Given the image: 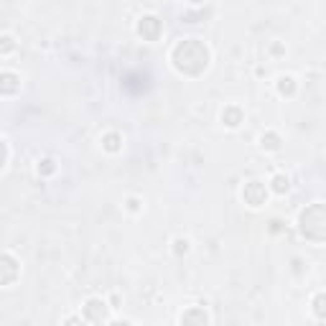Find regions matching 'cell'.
<instances>
[{
    "label": "cell",
    "instance_id": "7a4b0ae2",
    "mask_svg": "<svg viewBox=\"0 0 326 326\" xmlns=\"http://www.w3.org/2000/svg\"><path fill=\"white\" fill-rule=\"evenodd\" d=\"M313 311H316L318 318H326V296H323V293L313 298Z\"/></svg>",
    "mask_w": 326,
    "mask_h": 326
},
{
    "label": "cell",
    "instance_id": "3957f363",
    "mask_svg": "<svg viewBox=\"0 0 326 326\" xmlns=\"http://www.w3.org/2000/svg\"><path fill=\"white\" fill-rule=\"evenodd\" d=\"M285 189H288V179L275 176V191H285Z\"/></svg>",
    "mask_w": 326,
    "mask_h": 326
},
{
    "label": "cell",
    "instance_id": "6da1fadb",
    "mask_svg": "<svg viewBox=\"0 0 326 326\" xmlns=\"http://www.w3.org/2000/svg\"><path fill=\"white\" fill-rule=\"evenodd\" d=\"M3 265H6L3 285H6V288H8V285L13 283V265H16V263H13V255H11V253H6V255H3Z\"/></svg>",
    "mask_w": 326,
    "mask_h": 326
}]
</instances>
